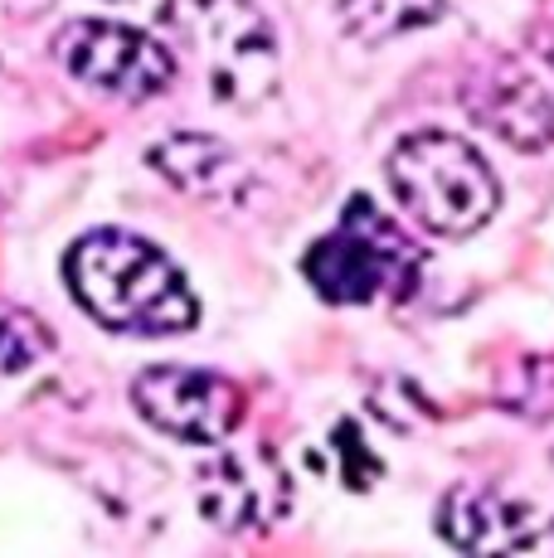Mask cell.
<instances>
[{"instance_id": "obj_1", "label": "cell", "mask_w": 554, "mask_h": 558, "mask_svg": "<svg viewBox=\"0 0 554 558\" xmlns=\"http://www.w3.org/2000/svg\"><path fill=\"white\" fill-rule=\"evenodd\" d=\"M63 282L98 326L122 336H180L200 316L185 272L127 229L83 233L63 253Z\"/></svg>"}, {"instance_id": "obj_2", "label": "cell", "mask_w": 554, "mask_h": 558, "mask_svg": "<svg viewBox=\"0 0 554 558\" xmlns=\"http://www.w3.org/2000/svg\"><path fill=\"white\" fill-rule=\"evenodd\" d=\"M170 49L190 53L209 98L233 112L268 102L282 83L277 35L253 0H161Z\"/></svg>"}, {"instance_id": "obj_3", "label": "cell", "mask_w": 554, "mask_h": 558, "mask_svg": "<svg viewBox=\"0 0 554 558\" xmlns=\"http://www.w3.org/2000/svg\"><path fill=\"white\" fill-rule=\"evenodd\" d=\"M389 185L413 223L438 239H472L496 214V175L472 142L453 132H413L389 151Z\"/></svg>"}, {"instance_id": "obj_4", "label": "cell", "mask_w": 554, "mask_h": 558, "mask_svg": "<svg viewBox=\"0 0 554 558\" xmlns=\"http://www.w3.org/2000/svg\"><path fill=\"white\" fill-rule=\"evenodd\" d=\"M423 253L394 219L375 209V199L356 195L340 209V223L306 248L302 277L322 302L365 306L380 296H404L419 282Z\"/></svg>"}, {"instance_id": "obj_5", "label": "cell", "mask_w": 554, "mask_h": 558, "mask_svg": "<svg viewBox=\"0 0 554 558\" xmlns=\"http://www.w3.org/2000/svg\"><path fill=\"white\" fill-rule=\"evenodd\" d=\"M59 63L83 88L112 98H156L176 78V49L122 20H69L55 39Z\"/></svg>"}, {"instance_id": "obj_6", "label": "cell", "mask_w": 554, "mask_h": 558, "mask_svg": "<svg viewBox=\"0 0 554 558\" xmlns=\"http://www.w3.org/2000/svg\"><path fill=\"white\" fill-rule=\"evenodd\" d=\"M132 403L156 433L195 447H219L243 417V393L233 379L195 364H152L132 379Z\"/></svg>"}, {"instance_id": "obj_7", "label": "cell", "mask_w": 554, "mask_h": 558, "mask_svg": "<svg viewBox=\"0 0 554 558\" xmlns=\"http://www.w3.org/2000/svg\"><path fill=\"white\" fill-rule=\"evenodd\" d=\"M195 500L200 514L229 534L273 530L292 510V471L268 442L219 447L215 461L195 471Z\"/></svg>"}, {"instance_id": "obj_8", "label": "cell", "mask_w": 554, "mask_h": 558, "mask_svg": "<svg viewBox=\"0 0 554 558\" xmlns=\"http://www.w3.org/2000/svg\"><path fill=\"white\" fill-rule=\"evenodd\" d=\"M477 126L516 151H550L554 146V93L535 73H526L510 59H492L467 78L462 93Z\"/></svg>"}, {"instance_id": "obj_9", "label": "cell", "mask_w": 554, "mask_h": 558, "mask_svg": "<svg viewBox=\"0 0 554 558\" xmlns=\"http://www.w3.org/2000/svg\"><path fill=\"white\" fill-rule=\"evenodd\" d=\"M438 534L457 554H520L535 544L530 510L486 486L447 490L438 500Z\"/></svg>"}, {"instance_id": "obj_10", "label": "cell", "mask_w": 554, "mask_h": 558, "mask_svg": "<svg viewBox=\"0 0 554 558\" xmlns=\"http://www.w3.org/2000/svg\"><path fill=\"white\" fill-rule=\"evenodd\" d=\"M152 170H161L176 190L195 199H215V204H233L249 195V166L233 156L229 142L209 132H170L146 151Z\"/></svg>"}, {"instance_id": "obj_11", "label": "cell", "mask_w": 554, "mask_h": 558, "mask_svg": "<svg viewBox=\"0 0 554 558\" xmlns=\"http://www.w3.org/2000/svg\"><path fill=\"white\" fill-rule=\"evenodd\" d=\"M340 29L360 45H389V39L419 35L447 15V0H336Z\"/></svg>"}, {"instance_id": "obj_12", "label": "cell", "mask_w": 554, "mask_h": 558, "mask_svg": "<svg viewBox=\"0 0 554 558\" xmlns=\"http://www.w3.org/2000/svg\"><path fill=\"white\" fill-rule=\"evenodd\" d=\"M49 350H55V336L45 330V320L0 302V374H25L29 364H39Z\"/></svg>"}, {"instance_id": "obj_13", "label": "cell", "mask_w": 554, "mask_h": 558, "mask_svg": "<svg viewBox=\"0 0 554 558\" xmlns=\"http://www.w3.org/2000/svg\"><path fill=\"white\" fill-rule=\"evenodd\" d=\"M501 403L510 413H526V417H550L554 413V360H520L516 374L501 384Z\"/></svg>"}, {"instance_id": "obj_14", "label": "cell", "mask_w": 554, "mask_h": 558, "mask_svg": "<svg viewBox=\"0 0 554 558\" xmlns=\"http://www.w3.org/2000/svg\"><path fill=\"white\" fill-rule=\"evenodd\" d=\"M0 5H25V0H0Z\"/></svg>"}]
</instances>
